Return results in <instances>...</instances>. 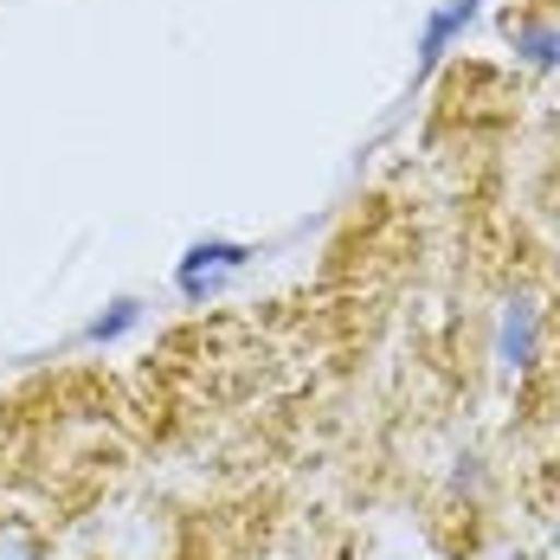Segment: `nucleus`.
Instances as JSON below:
<instances>
[{"instance_id":"obj_1","label":"nucleus","mask_w":560,"mask_h":560,"mask_svg":"<svg viewBox=\"0 0 560 560\" xmlns=\"http://www.w3.org/2000/svg\"><path fill=\"white\" fill-rule=\"evenodd\" d=\"M245 258H252V252H245V245H232V238H200V245L180 258L174 283H180V296H187V303H200V296H213L220 278H225V271H238Z\"/></svg>"},{"instance_id":"obj_2","label":"nucleus","mask_w":560,"mask_h":560,"mask_svg":"<svg viewBox=\"0 0 560 560\" xmlns=\"http://www.w3.org/2000/svg\"><path fill=\"white\" fill-rule=\"evenodd\" d=\"M470 13H477V0H445V7L425 20V39H419V78H425V71L451 52V39L470 26Z\"/></svg>"},{"instance_id":"obj_3","label":"nucleus","mask_w":560,"mask_h":560,"mask_svg":"<svg viewBox=\"0 0 560 560\" xmlns=\"http://www.w3.org/2000/svg\"><path fill=\"white\" fill-rule=\"evenodd\" d=\"M535 361V303L528 296H515L509 303V316H503V368H528Z\"/></svg>"},{"instance_id":"obj_4","label":"nucleus","mask_w":560,"mask_h":560,"mask_svg":"<svg viewBox=\"0 0 560 560\" xmlns=\"http://www.w3.org/2000/svg\"><path fill=\"white\" fill-rule=\"evenodd\" d=\"M515 52L535 58V65H560V26H522L515 33Z\"/></svg>"},{"instance_id":"obj_5","label":"nucleus","mask_w":560,"mask_h":560,"mask_svg":"<svg viewBox=\"0 0 560 560\" xmlns=\"http://www.w3.org/2000/svg\"><path fill=\"white\" fill-rule=\"evenodd\" d=\"M136 323H142V303H129V296H122V303H110V316H97V323H91V341H116L122 329H136Z\"/></svg>"},{"instance_id":"obj_6","label":"nucleus","mask_w":560,"mask_h":560,"mask_svg":"<svg viewBox=\"0 0 560 560\" xmlns=\"http://www.w3.org/2000/svg\"><path fill=\"white\" fill-rule=\"evenodd\" d=\"M0 560H39L33 548H0Z\"/></svg>"}]
</instances>
